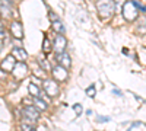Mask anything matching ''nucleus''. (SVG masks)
<instances>
[{"label":"nucleus","mask_w":146,"mask_h":131,"mask_svg":"<svg viewBox=\"0 0 146 131\" xmlns=\"http://www.w3.org/2000/svg\"><path fill=\"white\" fill-rule=\"evenodd\" d=\"M96 10L101 19L107 20L110 18H113L115 12V2L114 0H98L96 2Z\"/></svg>","instance_id":"1"},{"label":"nucleus","mask_w":146,"mask_h":131,"mask_svg":"<svg viewBox=\"0 0 146 131\" xmlns=\"http://www.w3.org/2000/svg\"><path fill=\"white\" fill-rule=\"evenodd\" d=\"M121 13H123V18L127 20V22H131L137 19V7L135 6V3H133V0H129V2H126L123 5V9H121Z\"/></svg>","instance_id":"2"},{"label":"nucleus","mask_w":146,"mask_h":131,"mask_svg":"<svg viewBox=\"0 0 146 131\" xmlns=\"http://www.w3.org/2000/svg\"><path fill=\"white\" fill-rule=\"evenodd\" d=\"M42 88H44V92L48 96H57L58 95V85L53 79H45L42 82Z\"/></svg>","instance_id":"3"},{"label":"nucleus","mask_w":146,"mask_h":131,"mask_svg":"<svg viewBox=\"0 0 146 131\" xmlns=\"http://www.w3.org/2000/svg\"><path fill=\"white\" fill-rule=\"evenodd\" d=\"M12 73H13L16 80H22L23 77H27V74H28V66L25 64V61H18L15 64L13 70H12Z\"/></svg>","instance_id":"4"},{"label":"nucleus","mask_w":146,"mask_h":131,"mask_svg":"<svg viewBox=\"0 0 146 131\" xmlns=\"http://www.w3.org/2000/svg\"><path fill=\"white\" fill-rule=\"evenodd\" d=\"M0 13L3 18H12L13 15V3L10 0H0Z\"/></svg>","instance_id":"5"},{"label":"nucleus","mask_w":146,"mask_h":131,"mask_svg":"<svg viewBox=\"0 0 146 131\" xmlns=\"http://www.w3.org/2000/svg\"><path fill=\"white\" fill-rule=\"evenodd\" d=\"M22 115H23V118H27V120L34 122V121H36L40 118V111L36 108H34L32 105H29V106H25V108H23Z\"/></svg>","instance_id":"6"},{"label":"nucleus","mask_w":146,"mask_h":131,"mask_svg":"<svg viewBox=\"0 0 146 131\" xmlns=\"http://www.w3.org/2000/svg\"><path fill=\"white\" fill-rule=\"evenodd\" d=\"M51 73H53L54 80H57V82H64V80L69 77L67 68H64V67H62V66H56V67H53Z\"/></svg>","instance_id":"7"},{"label":"nucleus","mask_w":146,"mask_h":131,"mask_svg":"<svg viewBox=\"0 0 146 131\" xmlns=\"http://www.w3.org/2000/svg\"><path fill=\"white\" fill-rule=\"evenodd\" d=\"M15 64H16V58L13 57V55H7L5 60L2 61V66H0V70H3L5 73H9V71H12L13 70V67H15Z\"/></svg>","instance_id":"8"},{"label":"nucleus","mask_w":146,"mask_h":131,"mask_svg":"<svg viewBox=\"0 0 146 131\" xmlns=\"http://www.w3.org/2000/svg\"><path fill=\"white\" fill-rule=\"evenodd\" d=\"M10 34L13 35L16 39H22L23 38V28H22V23L15 20L12 22V26H10Z\"/></svg>","instance_id":"9"},{"label":"nucleus","mask_w":146,"mask_h":131,"mask_svg":"<svg viewBox=\"0 0 146 131\" xmlns=\"http://www.w3.org/2000/svg\"><path fill=\"white\" fill-rule=\"evenodd\" d=\"M66 45H67L66 38L63 37V35H57V37H56V41H54V51H56L57 54H60V53H64V50H66Z\"/></svg>","instance_id":"10"},{"label":"nucleus","mask_w":146,"mask_h":131,"mask_svg":"<svg viewBox=\"0 0 146 131\" xmlns=\"http://www.w3.org/2000/svg\"><path fill=\"white\" fill-rule=\"evenodd\" d=\"M57 61H58V66H62L64 68H69L72 66V58L67 53H60L57 55Z\"/></svg>","instance_id":"11"},{"label":"nucleus","mask_w":146,"mask_h":131,"mask_svg":"<svg viewBox=\"0 0 146 131\" xmlns=\"http://www.w3.org/2000/svg\"><path fill=\"white\" fill-rule=\"evenodd\" d=\"M12 55H13L15 58H18V61H25L28 58V54L27 51L22 48V47H16V48H13V51H12Z\"/></svg>","instance_id":"12"},{"label":"nucleus","mask_w":146,"mask_h":131,"mask_svg":"<svg viewBox=\"0 0 146 131\" xmlns=\"http://www.w3.org/2000/svg\"><path fill=\"white\" fill-rule=\"evenodd\" d=\"M53 23V29L58 34V35H62V34H64V31H66V28H64V25L62 23V20L60 19H57V20H54V22H51Z\"/></svg>","instance_id":"13"},{"label":"nucleus","mask_w":146,"mask_h":131,"mask_svg":"<svg viewBox=\"0 0 146 131\" xmlns=\"http://www.w3.org/2000/svg\"><path fill=\"white\" fill-rule=\"evenodd\" d=\"M28 90H29L31 95H34L35 98H40L41 96V89L36 86L35 83H29V85H28Z\"/></svg>","instance_id":"14"},{"label":"nucleus","mask_w":146,"mask_h":131,"mask_svg":"<svg viewBox=\"0 0 146 131\" xmlns=\"http://www.w3.org/2000/svg\"><path fill=\"white\" fill-rule=\"evenodd\" d=\"M34 103H35V106H36V109H41V111H45L47 109V103H45V101H42L41 98H35V101H32Z\"/></svg>","instance_id":"15"},{"label":"nucleus","mask_w":146,"mask_h":131,"mask_svg":"<svg viewBox=\"0 0 146 131\" xmlns=\"http://www.w3.org/2000/svg\"><path fill=\"white\" fill-rule=\"evenodd\" d=\"M42 51H44V54H48L51 51V42H50V39H48V37L47 35H44V44H42Z\"/></svg>","instance_id":"16"},{"label":"nucleus","mask_w":146,"mask_h":131,"mask_svg":"<svg viewBox=\"0 0 146 131\" xmlns=\"http://www.w3.org/2000/svg\"><path fill=\"white\" fill-rule=\"evenodd\" d=\"M86 95H88L89 98H94L95 95H96V89H95V86H94V85H92V86H89V88L86 89Z\"/></svg>","instance_id":"17"},{"label":"nucleus","mask_w":146,"mask_h":131,"mask_svg":"<svg viewBox=\"0 0 146 131\" xmlns=\"http://www.w3.org/2000/svg\"><path fill=\"white\" fill-rule=\"evenodd\" d=\"M7 37V32L5 29V25H3V22L0 20V38H6Z\"/></svg>","instance_id":"18"},{"label":"nucleus","mask_w":146,"mask_h":131,"mask_svg":"<svg viewBox=\"0 0 146 131\" xmlns=\"http://www.w3.org/2000/svg\"><path fill=\"white\" fill-rule=\"evenodd\" d=\"M73 109H75V112H76V117H79V115L82 114V105H80V103L73 105Z\"/></svg>","instance_id":"19"},{"label":"nucleus","mask_w":146,"mask_h":131,"mask_svg":"<svg viewBox=\"0 0 146 131\" xmlns=\"http://www.w3.org/2000/svg\"><path fill=\"white\" fill-rule=\"evenodd\" d=\"M38 61H40V66H41L42 68H50V67H48V66H50V64H48V63H47L45 60H41V58H40Z\"/></svg>","instance_id":"20"},{"label":"nucleus","mask_w":146,"mask_h":131,"mask_svg":"<svg viewBox=\"0 0 146 131\" xmlns=\"http://www.w3.org/2000/svg\"><path fill=\"white\" fill-rule=\"evenodd\" d=\"M22 131H36V130H34L32 127H29L27 124H22Z\"/></svg>","instance_id":"21"},{"label":"nucleus","mask_w":146,"mask_h":131,"mask_svg":"<svg viewBox=\"0 0 146 131\" xmlns=\"http://www.w3.org/2000/svg\"><path fill=\"white\" fill-rule=\"evenodd\" d=\"M133 3H135V6H136L137 9H140V10H143V12H146V7H145L143 5H140L139 2H135V0H133Z\"/></svg>","instance_id":"22"},{"label":"nucleus","mask_w":146,"mask_h":131,"mask_svg":"<svg viewBox=\"0 0 146 131\" xmlns=\"http://www.w3.org/2000/svg\"><path fill=\"white\" fill-rule=\"evenodd\" d=\"M48 16H50V19H51V22H54V20H57L58 18H57V15L56 13H53V12L50 10V12H48Z\"/></svg>","instance_id":"23"},{"label":"nucleus","mask_w":146,"mask_h":131,"mask_svg":"<svg viewBox=\"0 0 146 131\" xmlns=\"http://www.w3.org/2000/svg\"><path fill=\"white\" fill-rule=\"evenodd\" d=\"M96 120H98L100 122H107V121H110V118L108 117H98Z\"/></svg>","instance_id":"24"},{"label":"nucleus","mask_w":146,"mask_h":131,"mask_svg":"<svg viewBox=\"0 0 146 131\" xmlns=\"http://www.w3.org/2000/svg\"><path fill=\"white\" fill-rule=\"evenodd\" d=\"M142 124H143V122H140V121H135V122L131 124V127L129 128V131H130L131 128H135V127H139V125H142Z\"/></svg>","instance_id":"25"},{"label":"nucleus","mask_w":146,"mask_h":131,"mask_svg":"<svg viewBox=\"0 0 146 131\" xmlns=\"http://www.w3.org/2000/svg\"><path fill=\"white\" fill-rule=\"evenodd\" d=\"M5 77H6V73H5L3 70H0V80H3Z\"/></svg>","instance_id":"26"},{"label":"nucleus","mask_w":146,"mask_h":131,"mask_svg":"<svg viewBox=\"0 0 146 131\" xmlns=\"http://www.w3.org/2000/svg\"><path fill=\"white\" fill-rule=\"evenodd\" d=\"M113 92H114V93H115V95H118V96H121V95H123V93H121V92H120V90H117V89H114V90H113Z\"/></svg>","instance_id":"27"},{"label":"nucleus","mask_w":146,"mask_h":131,"mask_svg":"<svg viewBox=\"0 0 146 131\" xmlns=\"http://www.w3.org/2000/svg\"><path fill=\"white\" fill-rule=\"evenodd\" d=\"M2 48H3V42L0 41V51H2Z\"/></svg>","instance_id":"28"}]
</instances>
